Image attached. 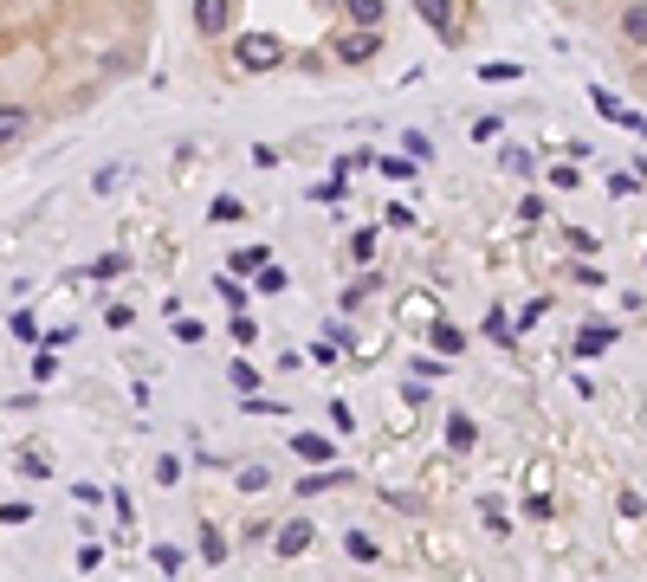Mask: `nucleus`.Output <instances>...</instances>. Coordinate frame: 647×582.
<instances>
[{
	"label": "nucleus",
	"mask_w": 647,
	"mask_h": 582,
	"mask_svg": "<svg viewBox=\"0 0 647 582\" xmlns=\"http://www.w3.org/2000/svg\"><path fill=\"white\" fill-rule=\"evenodd\" d=\"M240 65L246 72H272V65H285V46L272 33H246L240 39Z\"/></svg>",
	"instance_id": "obj_1"
},
{
	"label": "nucleus",
	"mask_w": 647,
	"mask_h": 582,
	"mask_svg": "<svg viewBox=\"0 0 647 582\" xmlns=\"http://www.w3.org/2000/svg\"><path fill=\"white\" fill-rule=\"evenodd\" d=\"M272 544H279V557H305V550H311V518L279 524V537H272Z\"/></svg>",
	"instance_id": "obj_2"
},
{
	"label": "nucleus",
	"mask_w": 647,
	"mask_h": 582,
	"mask_svg": "<svg viewBox=\"0 0 647 582\" xmlns=\"http://www.w3.org/2000/svg\"><path fill=\"white\" fill-rule=\"evenodd\" d=\"M376 46H382V39H376V33H363V26H356L350 39H337V59H343V65H363V59H376Z\"/></svg>",
	"instance_id": "obj_3"
},
{
	"label": "nucleus",
	"mask_w": 647,
	"mask_h": 582,
	"mask_svg": "<svg viewBox=\"0 0 647 582\" xmlns=\"http://www.w3.org/2000/svg\"><path fill=\"white\" fill-rule=\"evenodd\" d=\"M233 20V0H195V26L201 33H220Z\"/></svg>",
	"instance_id": "obj_4"
},
{
	"label": "nucleus",
	"mask_w": 647,
	"mask_h": 582,
	"mask_svg": "<svg viewBox=\"0 0 647 582\" xmlns=\"http://www.w3.org/2000/svg\"><path fill=\"white\" fill-rule=\"evenodd\" d=\"M622 39L628 46H647V0H635V7L622 13Z\"/></svg>",
	"instance_id": "obj_5"
},
{
	"label": "nucleus",
	"mask_w": 647,
	"mask_h": 582,
	"mask_svg": "<svg viewBox=\"0 0 647 582\" xmlns=\"http://www.w3.org/2000/svg\"><path fill=\"white\" fill-rule=\"evenodd\" d=\"M26 123H33V117H26L20 104H0V143H20V136H26Z\"/></svg>",
	"instance_id": "obj_6"
},
{
	"label": "nucleus",
	"mask_w": 647,
	"mask_h": 582,
	"mask_svg": "<svg viewBox=\"0 0 647 582\" xmlns=\"http://www.w3.org/2000/svg\"><path fill=\"white\" fill-rule=\"evenodd\" d=\"M415 13L434 26V33H447V26H453V0H415Z\"/></svg>",
	"instance_id": "obj_7"
},
{
	"label": "nucleus",
	"mask_w": 647,
	"mask_h": 582,
	"mask_svg": "<svg viewBox=\"0 0 647 582\" xmlns=\"http://www.w3.org/2000/svg\"><path fill=\"white\" fill-rule=\"evenodd\" d=\"M292 453H298V460H311V466H318V460H337V453H330V440H318V434H298Z\"/></svg>",
	"instance_id": "obj_8"
},
{
	"label": "nucleus",
	"mask_w": 647,
	"mask_h": 582,
	"mask_svg": "<svg viewBox=\"0 0 647 582\" xmlns=\"http://www.w3.org/2000/svg\"><path fill=\"white\" fill-rule=\"evenodd\" d=\"M350 7V20L363 26V33H376V20H382V0H343Z\"/></svg>",
	"instance_id": "obj_9"
},
{
	"label": "nucleus",
	"mask_w": 647,
	"mask_h": 582,
	"mask_svg": "<svg viewBox=\"0 0 647 582\" xmlns=\"http://www.w3.org/2000/svg\"><path fill=\"white\" fill-rule=\"evenodd\" d=\"M343 550H350L356 563H376V537H369V531H350V537H343Z\"/></svg>",
	"instance_id": "obj_10"
},
{
	"label": "nucleus",
	"mask_w": 647,
	"mask_h": 582,
	"mask_svg": "<svg viewBox=\"0 0 647 582\" xmlns=\"http://www.w3.org/2000/svg\"><path fill=\"white\" fill-rule=\"evenodd\" d=\"M434 350H440V356H460V350H466V337H460L453 324H434Z\"/></svg>",
	"instance_id": "obj_11"
},
{
	"label": "nucleus",
	"mask_w": 647,
	"mask_h": 582,
	"mask_svg": "<svg viewBox=\"0 0 647 582\" xmlns=\"http://www.w3.org/2000/svg\"><path fill=\"white\" fill-rule=\"evenodd\" d=\"M233 272H266V246H240V253H233Z\"/></svg>",
	"instance_id": "obj_12"
},
{
	"label": "nucleus",
	"mask_w": 647,
	"mask_h": 582,
	"mask_svg": "<svg viewBox=\"0 0 647 582\" xmlns=\"http://www.w3.org/2000/svg\"><path fill=\"white\" fill-rule=\"evenodd\" d=\"M201 557H208V563H220V557H227V537H220L214 524H201Z\"/></svg>",
	"instance_id": "obj_13"
},
{
	"label": "nucleus",
	"mask_w": 647,
	"mask_h": 582,
	"mask_svg": "<svg viewBox=\"0 0 647 582\" xmlns=\"http://www.w3.org/2000/svg\"><path fill=\"white\" fill-rule=\"evenodd\" d=\"M479 78H486V85H512V78H518V65L492 59V65H479Z\"/></svg>",
	"instance_id": "obj_14"
},
{
	"label": "nucleus",
	"mask_w": 647,
	"mask_h": 582,
	"mask_svg": "<svg viewBox=\"0 0 647 582\" xmlns=\"http://www.w3.org/2000/svg\"><path fill=\"white\" fill-rule=\"evenodd\" d=\"M447 440H453V447H473V421H466V414H453V421H447Z\"/></svg>",
	"instance_id": "obj_15"
},
{
	"label": "nucleus",
	"mask_w": 647,
	"mask_h": 582,
	"mask_svg": "<svg viewBox=\"0 0 647 582\" xmlns=\"http://www.w3.org/2000/svg\"><path fill=\"white\" fill-rule=\"evenodd\" d=\"M156 570L175 576V570H182V550H175V544H156Z\"/></svg>",
	"instance_id": "obj_16"
},
{
	"label": "nucleus",
	"mask_w": 647,
	"mask_h": 582,
	"mask_svg": "<svg viewBox=\"0 0 647 582\" xmlns=\"http://www.w3.org/2000/svg\"><path fill=\"white\" fill-rule=\"evenodd\" d=\"M337 479H343V473H305V479H298V492L311 498V492H324V485H337Z\"/></svg>",
	"instance_id": "obj_17"
},
{
	"label": "nucleus",
	"mask_w": 647,
	"mask_h": 582,
	"mask_svg": "<svg viewBox=\"0 0 647 582\" xmlns=\"http://www.w3.org/2000/svg\"><path fill=\"white\" fill-rule=\"evenodd\" d=\"M33 518V505H20V498H13V505H0V524H26Z\"/></svg>",
	"instance_id": "obj_18"
}]
</instances>
